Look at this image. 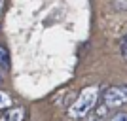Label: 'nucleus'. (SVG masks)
Segmentation results:
<instances>
[{"instance_id": "obj_1", "label": "nucleus", "mask_w": 127, "mask_h": 121, "mask_svg": "<svg viewBox=\"0 0 127 121\" xmlns=\"http://www.w3.org/2000/svg\"><path fill=\"white\" fill-rule=\"evenodd\" d=\"M101 98V87L99 85H89L85 89L80 91V95L74 98V102L68 106L66 116L70 119H85L91 114V110L97 106Z\"/></svg>"}, {"instance_id": "obj_2", "label": "nucleus", "mask_w": 127, "mask_h": 121, "mask_svg": "<svg viewBox=\"0 0 127 121\" xmlns=\"http://www.w3.org/2000/svg\"><path fill=\"white\" fill-rule=\"evenodd\" d=\"M127 104V85H112L102 93V106L106 108H120Z\"/></svg>"}, {"instance_id": "obj_3", "label": "nucleus", "mask_w": 127, "mask_h": 121, "mask_svg": "<svg viewBox=\"0 0 127 121\" xmlns=\"http://www.w3.org/2000/svg\"><path fill=\"white\" fill-rule=\"evenodd\" d=\"M25 119V108L17 106V108H10L6 110V114L0 116V121H23Z\"/></svg>"}, {"instance_id": "obj_4", "label": "nucleus", "mask_w": 127, "mask_h": 121, "mask_svg": "<svg viewBox=\"0 0 127 121\" xmlns=\"http://www.w3.org/2000/svg\"><path fill=\"white\" fill-rule=\"evenodd\" d=\"M0 70L2 72L10 70V53H8L6 46H0Z\"/></svg>"}, {"instance_id": "obj_5", "label": "nucleus", "mask_w": 127, "mask_h": 121, "mask_svg": "<svg viewBox=\"0 0 127 121\" xmlns=\"http://www.w3.org/2000/svg\"><path fill=\"white\" fill-rule=\"evenodd\" d=\"M10 108H11V97L0 89V112L10 110Z\"/></svg>"}, {"instance_id": "obj_6", "label": "nucleus", "mask_w": 127, "mask_h": 121, "mask_svg": "<svg viewBox=\"0 0 127 121\" xmlns=\"http://www.w3.org/2000/svg\"><path fill=\"white\" fill-rule=\"evenodd\" d=\"M110 121H127V112H116L110 117Z\"/></svg>"}, {"instance_id": "obj_7", "label": "nucleus", "mask_w": 127, "mask_h": 121, "mask_svg": "<svg viewBox=\"0 0 127 121\" xmlns=\"http://www.w3.org/2000/svg\"><path fill=\"white\" fill-rule=\"evenodd\" d=\"M122 55L127 59V36L123 38V44H122Z\"/></svg>"}, {"instance_id": "obj_8", "label": "nucleus", "mask_w": 127, "mask_h": 121, "mask_svg": "<svg viewBox=\"0 0 127 121\" xmlns=\"http://www.w3.org/2000/svg\"><path fill=\"white\" fill-rule=\"evenodd\" d=\"M2 11H4V0H0V15H2Z\"/></svg>"}, {"instance_id": "obj_9", "label": "nucleus", "mask_w": 127, "mask_h": 121, "mask_svg": "<svg viewBox=\"0 0 127 121\" xmlns=\"http://www.w3.org/2000/svg\"><path fill=\"white\" fill-rule=\"evenodd\" d=\"M0 81H2V74H0Z\"/></svg>"}]
</instances>
